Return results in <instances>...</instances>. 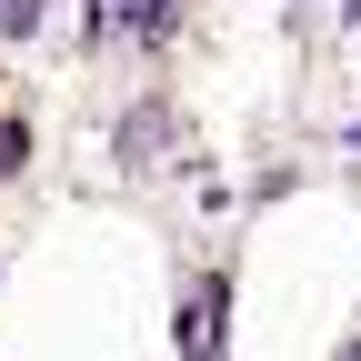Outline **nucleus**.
Instances as JSON below:
<instances>
[{
  "label": "nucleus",
  "mask_w": 361,
  "mask_h": 361,
  "mask_svg": "<svg viewBox=\"0 0 361 361\" xmlns=\"http://www.w3.org/2000/svg\"><path fill=\"white\" fill-rule=\"evenodd\" d=\"M161 141H171V111H161V101H151V111H130V121H121V161H130V171H141V161H151Z\"/></svg>",
  "instance_id": "f257e3e1"
},
{
  "label": "nucleus",
  "mask_w": 361,
  "mask_h": 361,
  "mask_svg": "<svg viewBox=\"0 0 361 361\" xmlns=\"http://www.w3.org/2000/svg\"><path fill=\"white\" fill-rule=\"evenodd\" d=\"M180 351H191V361L211 351V291H201V301H180Z\"/></svg>",
  "instance_id": "f03ea898"
},
{
  "label": "nucleus",
  "mask_w": 361,
  "mask_h": 361,
  "mask_svg": "<svg viewBox=\"0 0 361 361\" xmlns=\"http://www.w3.org/2000/svg\"><path fill=\"white\" fill-rule=\"evenodd\" d=\"M40 11H51V0H0V30H11V40H30V30H40Z\"/></svg>",
  "instance_id": "7ed1b4c3"
},
{
  "label": "nucleus",
  "mask_w": 361,
  "mask_h": 361,
  "mask_svg": "<svg viewBox=\"0 0 361 361\" xmlns=\"http://www.w3.org/2000/svg\"><path fill=\"white\" fill-rule=\"evenodd\" d=\"M20 161H30V130H20V121H0V180H11Z\"/></svg>",
  "instance_id": "20e7f679"
},
{
  "label": "nucleus",
  "mask_w": 361,
  "mask_h": 361,
  "mask_svg": "<svg viewBox=\"0 0 361 361\" xmlns=\"http://www.w3.org/2000/svg\"><path fill=\"white\" fill-rule=\"evenodd\" d=\"M341 20H361V0H341Z\"/></svg>",
  "instance_id": "39448f33"
}]
</instances>
